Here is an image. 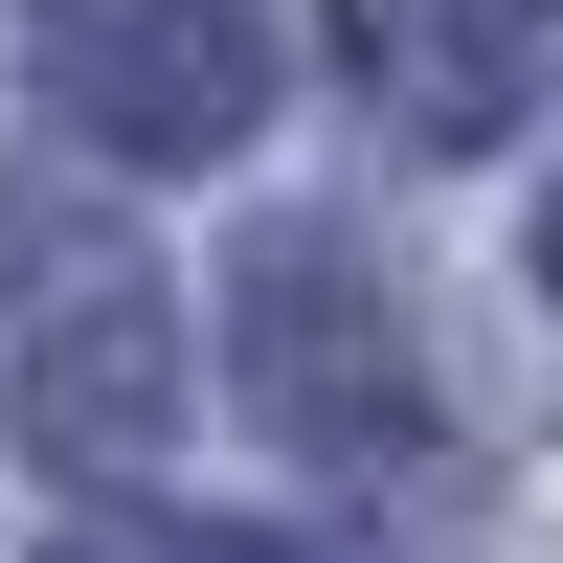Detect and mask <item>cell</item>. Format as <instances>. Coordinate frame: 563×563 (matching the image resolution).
Returning <instances> with one entry per match:
<instances>
[{
  "mask_svg": "<svg viewBox=\"0 0 563 563\" xmlns=\"http://www.w3.org/2000/svg\"><path fill=\"white\" fill-rule=\"evenodd\" d=\"M225 384H249V429L294 451V474H406V451H429V316H406V271L361 249V225H249V271H225Z\"/></svg>",
  "mask_w": 563,
  "mask_h": 563,
  "instance_id": "obj_1",
  "label": "cell"
},
{
  "mask_svg": "<svg viewBox=\"0 0 563 563\" xmlns=\"http://www.w3.org/2000/svg\"><path fill=\"white\" fill-rule=\"evenodd\" d=\"M0 406L45 474H158L180 429V294L113 225H0Z\"/></svg>",
  "mask_w": 563,
  "mask_h": 563,
  "instance_id": "obj_2",
  "label": "cell"
},
{
  "mask_svg": "<svg viewBox=\"0 0 563 563\" xmlns=\"http://www.w3.org/2000/svg\"><path fill=\"white\" fill-rule=\"evenodd\" d=\"M23 68L90 158H249L271 135V23L249 0H23Z\"/></svg>",
  "mask_w": 563,
  "mask_h": 563,
  "instance_id": "obj_3",
  "label": "cell"
},
{
  "mask_svg": "<svg viewBox=\"0 0 563 563\" xmlns=\"http://www.w3.org/2000/svg\"><path fill=\"white\" fill-rule=\"evenodd\" d=\"M339 68L384 113V158H496L541 113V0H339Z\"/></svg>",
  "mask_w": 563,
  "mask_h": 563,
  "instance_id": "obj_4",
  "label": "cell"
},
{
  "mask_svg": "<svg viewBox=\"0 0 563 563\" xmlns=\"http://www.w3.org/2000/svg\"><path fill=\"white\" fill-rule=\"evenodd\" d=\"M90 563H339V541H294V519H135V541H90Z\"/></svg>",
  "mask_w": 563,
  "mask_h": 563,
  "instance_id": "obj_5",
  "label": "cell"
}]
</instances>
